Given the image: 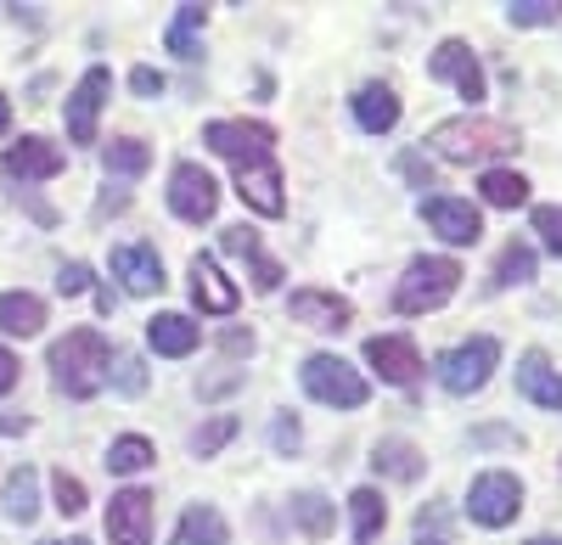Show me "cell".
Masks as SVG:
<instances>
[{
  "label": "cell",
  "instance_id": "obj_1",
  "mask_svg": "<svg viewBox=\"0 0 562 545\" xmlns=\"http://www.w3.org/2000/svg\"><path fill=\"white\" fill-rule=\"evenodd\" d=\"M428 147H434L445 163H484V158H506V152H518L524 141H518V129H512V124L467 113V118H445V124H434Z\"/></svg>",
  "mask_w": 562,
  "mask_h": 545
},
{
  "label": "cell",
  "instance_id": "obj_2",
  "mask_svg": "<svg viewBox=\"0 0 562 545\" xmlns=\"http://www.w3.org/2000/svg\"><path fill=\"white\" fill-rule=\"evenodd\" d=\"M108 360H113V349H108V338L97 327H74L68 338L52 343V372H57V388L68 399L97 394L108 383Z\"/></svg>",
  "mask_w": 562,
  "mask_h": 545
},
{
  "label": "cell",
  "instance_id": "obj_3",
  "mask_svg": "<svg viewBox=\"0 0 562 545\" xmlns=\"http://www.w3.org/2000/svg\"><path fill=\"white\" fill-rule=\"evenodd\" d=\"M456 287H461V264L456 259H411V270L400 276V287H394V309L400 315H434V309H445L450 298H456Z\"/></svg>",
  "mask_w": 562,
  "mask_h": 545
},
{
  "label": "cell",
  "instance_id": "obj_4",
  "mask_svg": "<svg viewBox=\"0 0 562 545\" xmlns=\"http://www.w3.org/2000/svg\"><path fill=\"white\" fill-rule=\"evenodd\" d=\"M299 377H304V394H310V399L338 405V411H360V405L371 399L366 377L349 366V360H338V354H310Z\"/></svg>",
  "mask_w": 562,
  "mask_h": 545
},
{
  "label": "cell",
  "instance_id": "obj_5",
  "mask_svg": "<svg viewBox=\"0 0 562 545\" xmlns=\"http://www.w3.org/2000/svg\"><path fill=\"white\" fill-rule=\"evenodd\" d=\"M467 512H473V523H484V529L518 523V512H524V484L512 478V473H479L473 489H467Z\"/></svg>",
  "mask_w": 562,
  "mask_h": 545
},
{
  "label": "cell",
  "instance_id": "obj_6",
  "mask_svg": "<svg viewBox=\"0 0 562 545\" xmlns=\"http://www.w3.org/2000/svg\"><path fill=\"white\" fill-rule=\"evenodd\" d=\"M495 360H501V343L495 338H467L461 349L439 354V383L450 394H479L495 372Z\"/></svg>",
  "mask_w": 562,
  "mask_h": 545
},
{
  "label": "cell",
  "instance_id": "obj_7",
  "mask_svg": "<svg viewBox=\"0 0 562 545\" xmlns=\"http://www.w3.org/2000/svg\"><path fill=\"white\" fill-rule=\"evenodd\" d=\"M203 141H209L220 158H231L237 169H248V163H265V158H270L276 129H270V124H248V118H220V124L203 129Z\"/></svg>",
  "mask_w": 562,
  "mask_h": 545
},
{
  "label": "cell",
  "instance_id": "obj_8",
  "mask_svg": "<svg viewBox=\"0 0 562 545\" xmlns=\"http://www.w3.org/2000/svg\"><path fill=\"white\" fill-rule=\"evenodd\" d=\"M169 208H175L180 219H192V225L214 219V208H220L214 174H209L203 163H175V174H169Z\"/></svg>",
  "mask_w": 562,
  "mask_h": 545
},
{
  "label": "cell",
  "instance_id": "obj_9",
  "mask_svg": "<svg viewBox=\"0 0 562 545\" xmlns=\"http://www.w3.org/2000/svg\"><path fill=\"white\" fill-rule=\"evenodd\" d=\"M428 79H450L461 102H484V68L467 39H439V52L428 57Z\"/></svg>",
  "mask_w": 562,
  "mask_h": 545
},
{
  "label": "cell",
  "instance_id": "obj_10",
  "mask_svg": "<svg viewBox=\"0 0 562 545\" xmlns=\"http://www.w3.org/2000/svg\"><path fill=\"white\" fill-rule=\"evenodd\" d=\"M108 90H113V73H108V68H90V73L74 84V96H68V141H74V147L97 141V118H102Z\"/></svg>",
  "mask_w": 562,
  "mask_h": 545
},
{
  "label": "cell",
  "instance_id": "obj_11",
  "mask_svg": "<svg viewBox=\"0 0 562 545\" xmlns=\"http://www.w3.org/2000/svg\"><path fill=\"white\" fill-rule=\"evenodd\" d=\"M113 276L124 282V293L147 298V293H164V259L153 242H124L113 248Z\"/></svg>",
  "mask_w": 562,
  "mask_h": 545
},
{
  "label": "cell",
  "instance_id": "obj_12",
  "mask_svg": "<svg viewBox=\"0 0 562 545\" xmlns=\"http://www.w3.org/2000/svg\"><path fill=\"white\" fill-rule=\"evenodd\" d=\"M108 534H113V545H153V495H147V489L113 495Z\"/></svg>",
  "mask_w": 562,
  "mask_h": 545
},
{
  "label": "cell",
  "instance_id": "obj_13",
  "mask_svg": "<svg viewBox=\"0 0 562 545\" xmlns=\"http://www.w3.org/2000/svg\"><path fill=\"white\" fill-rule=\"evenodd\" d=\"M422 219H428L434 231H439L445 242H456V248H473V242L484 237L479 208L461 203V197H428V203H422Z\"/></svg>",
  "mask_w": 562,
  "mask_h": 545
},
{
  "label": "cell",
  "instance_id": "obj_14",
  "mask_svg": "<svg viewBox=\"0 0 562 545\" xmlns=\"http://www.w3.org/2000/svg\"><path fill=\"white\" fill-rule=\"evenodd\" d=\"M63 163H68V152L52 147L45 135H23V141L7 152V174L12 180H52V174H63Z\"/></svg>",
  "mask_w": 562,
  "mask_h": 545
},
{
  "label": "cell",
  "instance_id": "obj_15",
  "mask_svg": "<svg viewBox=\"0 0 562 545\" xmlns=\"http://www.w3.org/2000/svg\"><path fill=\"white\" fill-rule=\"evenodd\" d=\"M293 321H304V327H315V332H344V327L355 321V309H349V298H338V293L304 287V293H293Z\"/></svg>",
  "mask_w": 562,
  "mask_h": 545
},
{
  "label": "cell",
  "instance_id": "obj_16",
  "mask_svg": "<svg viewBox=\"0 0 562 545\" xmlns=\"http://www.w3.org/2000/svg\"><path fill=\"white\" fill-rule=\"evenodd\" d=\"M237 197L248 203V208H259V214H281L288 208V197H281V169H276V158H265V163H248V169H237Z\"/></svg>",
  "mask_w": 562,
  "mask_h": 545
},
{
  "label": "cell",
  "instance_id": "obj_17",
  "mask_svg": "<svg viewBox=\"0 0 562 545\" xmlns=\"http://www.w3.org/2000/svg\"><path fill=\"white\" fill-rule=\"evenodd\" d=\"M366 360H371V366H378L389 383H400V388L422 377V354H416L411 338H371V343H366Z\"/></svg>",
  "mask_w": 562,
  "mask_h": 545
},
{
  "label": "cell",
  "instance_id": "obj_18",
  "mask_svg": "<svg viewBox=\"0 0 562 545\" xmlns=\"http://www.w3.org/2000/svg\"><path fill=\"white\" fill-rule=\"evenodd\" d=\"M192 298H198V309H209V315H231V309L243 304V293L231 287V282L220 276V264L203 259V253L192 259Z\"/></svg>",
  "mask_w": 562,
  "mask_h": 545
},
{
  "label": "cell",
  "instance_id": "obj_19",
  "mask_svg": "<svg viewBox=\"0 0 562 545\" xmlns=\"http://www.w3.org/2000/svg\"><path fill=\"white\" fill-rule=\"evenodd\" d=\"M225 253H237V259L254 264V287H259V293H276V287H281V264L259 248V231H248V225H231V231H225Z\"/></svg>",
  "mask_w": 562,
  "mask_h": 545
},
{
  "label": "cell",
  "instance_id": "obj_20",
  "mask_svg": "<svg viewBox=\"0 0 562 545\" xmlns=\"http://www.w3.org/2000/svg\"><path fill=\"white\" fill-rule=\"evenodd\" d=\"M518 394L546 405V411H562V372H551V360L535 349L524 354V366H518Z\"/></svg>",
  "mask_w": 562,
  "mask_h": 545
},
{
  "label": "cell",
  "instance_id": "obj_21",
  "mask_svg": "<svg viewBox=\"0 0 562 545\" xmlns=\"http://www.w3.org/2000/svg\"><path fill=\"white\" fill-rule=\"evenodd\" d=\"M355 118H360L366 135H389L400 124V96L389 84H360L355 90Z\"/></svg>",
  "mask_w": 562,
  "mask_h": 545
},
{
  "label": "cell",
  "instance_id": "obj_22",
  "mask_svg": "<svg viewBox=\"0 0 562 545\" xmlns=\"http://www.w3.org/2000/svg\"><path fill=\"white\" fill-rule=\"evenodd\" d=\"M147 343L158 354H169V360H186L203 343V332L192 327V315H153V321H147Z\"/></svg>",
  "mask_w": 562,
  "mask_h": 545
},
{
  "label": "cell",
  "instance_id": "obj_23",
  "mask_svg": "<svg viewBox=\"0 0 562 545\" xmlns=\"http://www.w3.org/2000/svg\"><path fill=\"white\" fill-rule=\"evenodd\" d=\"M371 467L389 473L394 484H416L422 473H428V456H422L411 439H383L378 450H371Z\"/></svg>",
  "mask_w": 562,
  "mask_h": 545
},
{
  "label": "cell",
  "instance_id": "obj_24",
  "mask_svg": "<svg viewBox=\"0 0 562 545\" xmlns=\"http://www.w3.org/2000/svg\"><path fill=\"white\" fill-rule=\"evenodd\" d=\"M45 327V304L34 293H7L0 298V332L7 338H34Z\"/></svg>",
  "mask_w": 562,
  "mask_h": 545
},
{
  "label": "cell",
  "instance_id": "obj_25",
  "mask_svg": "<svg viewBox=\"0 0 562 545\" xmlns=\"http://www.w3.org/2000/svg\"><path fill=\"white\" fill-rule=\"evenodd\" d=\"M293 523H299L310 540H326V534H333V523H338V507L326 501V495L304 489V495H293Z\"/></svg>",
  "mask_w": 562,
  "mask_h": 545
},
{
  "label": "cell",
  "instance_id": "obj_26",
  "mask_svg": "<svg viewBox=\"0 0 562 545\" xmlns=\"http://www.w3.org/2000/svg\"><path fill=\"white\" fill-rule=\"evenodd\" d=\"M225 540H231V529H225V518L214 507H186L180 545H225Z\"/></svg>",
  "mask_w": 562,
  "mask_h": 545
},
{
  "label": "cell",
  "instance_id": "obj_27",
  "mask_svg": "<svg viewBox=\"0 0 562 545\" xmlns=\"http://www.w3.org/2000/svg\"><path fill=\"white\" fill-rule=\"evenodd\" d=\"M209 23V12L203 7H175V23H169V34H164V45L175 57H186V63H198V29Z\"/></svg>",
  "mask_w": 562,
  "mask_h": 545
},
{
  "label": "cell",
  "instance_id": "obj_28",
  "mask_svg": "<svg viewBox=\"0 0 562 545\" xmlns=\"http://www.w3.org/2000/svg\"><path fill=\"white\" fill-rule=\"evenodd\" d=\"M479 192H484L490 208H524V203H529V180L512 174V169H490V174L479 180Z\"/></svg>",
  "mask_w": 562,
  "mask_h": 545
},
{
  "label": "cell",
  "instance_id": "obj_29",
  "mask_svg": "<svg viewBox=\"0 0 562 545\" xmlns=\"http://www.w3.org/2000/svg\"><path fill=\"white\" fill-rule=\"evenodd\" d=\"M349 518H355V545H371V540H378V529L389 523L383 495L378 489H355L349 495Z\"/></svg>",
  "mask_w": 562,
  "mask_h": 545
},
{
  "label": "cell",
  "instance_id": "obj_30",
  "mask_svg": "<svg viewBox=\"0 0 562 545\" xmlns=\"http://www.w3.org/2000/svg\"><path fill=\"white\" fill-rule=\"evenodd\" d=\"M524 282H535V248H524V242H506V253L495 259V276H490V287L501 293V287H524Z\"/></svg>",
  "mask_w": 562,
  "mask_h": 545
},
{
  "label": "cell",
  "instance_id": "obj_31",
  "mask_svg": "<svg viewBox=\"0 0 562 545\" xmlns=\"http://www.w3.org/2000/svg\"><path fill=\"white\" fill-rule=\"evenodd\" d=\"M158 456H153V444L140 439V433H124V439H113V450H108V473H140V467H153Z\"/></svg>",
  "mask_w": 562,
  "mask_h": 545
},
{
  "label": "cell",
  "instance_id": "obj_32",
  "mask_svg": "<svg viewBox=\"0 0 562 545\" xmlns=\"http://www.w3.org/2000/svg\"><path fill=\"white\" fill-rule=\"evenodd\" d=\"M102 163H108V174H147L153 169V147L135 141V135H124V141H113L102 152Z\"/></svg>",
  "mask_w": 562,
  "mask_h": 545
},
{
  "label": "cell",
  "instance_id": "obj_33",
  "mask_svg": "<svg viewBox=\"0 0 562 545\" xmlns=\"http://www.w3.org/2000/svg\"><path fill=\"white\" fill-rule=\"evenodd\" d=\"M7 512H12L18 523H34V512H40V478H34L29 467H18V473L7 478Z\"/></svg>",
  "mask_w": 562,
  "mask_h": 545
},
{
  "label": "cell",
  "instance_id": "obj_34",
  "mask_svg": "<svg viewBox=\"0 0 562 545\" xmlns=\"http://www.w3.org/2000/svg\"><path fill=\"white\" fill-rule=\"evenodd\" d=\"M506 23H518V29L562 23V0H512V7H506Z\"/></svg>",
  "mask_w": 562,
  "mask_h": 545
},
{
  "label": "cell",
  "instance_id": "obj_35",
  "mask_svg": "<svg viewBox=\"0 0 562 545\" xmlns=\"http://www.w3.org/2000/svg\"><path fill=\"white\" fill-rule=\"evenodd\" d=\"M231 439H237V417H214L209 428L192 433V456H214V450H225Z\"/></svg>",
  "mask_w": 562,
  "mask_h": 545
},
{
  "label": "cell",
  "instance_id": "obj_36",
  "mask_svg": "<svg viewBox=\"0 0 562 545\" xmlns=\"http://www.w3.org/2000/svg\"><path fill=\"white\" fill-rule=\"evenodd\" d=\"M108 377H113L119 394H140V388H147V366H140L135 354H113L108 360Z\"/></svg>",
  "mask_w": 562,
  "mask_h": 545
},
{
  "label": "cell",
  "instance_id": "obj_37",
  "mask_svg": "<svg viewBox=\"0 0 562 545\" xmlns=\"http://www.w3.org/2000/svg\"><path fill=\"white\" fill-rule=\"evenodd\" d=\"M52 495H57V512H63V518H79V512H85V484H79L68 467L52 473Z\"/></svg>",
  "mask_w": 562,
  "mask_h": 545
},
{
  "label": "cell",
  "instance_id": "obj_38",
  "mask_svg": "<svg viewBox=\"0 0 562 545\" xmlns=\"http://www.w3.org/2000/svg\"><path fill=\"white\" fill-rule=\"evenodd\" d=\"M535 231H540V242L562 259V203H540V208H535Z\"/></svg>",
  "mask_w": 562,
  "mask_h": 545
},
{
  "label": "cell",
  "instance_id": "obj_39",
  "mask_svg": "<svg viewBox=\"0 0 562 545\" xmlns=\"http://www.w3.org/2000/svg\"><path fill=\"white\" fill-rule=\"evenodd\" d=\"M57 293H63V298H79V293H90V264H63Z\"/></svg>",
  "mask_w": 562,
  "mask_h": 545
},
{
  "label": "cell",
  "instance_id": "obj_40",
  "mask_svg": "<svg viewBox=\"0 0 562 545\" xmlns=\"http://www.w3.org/2000/svg\"><path fill=\"white\" fill-rule=\"evenodd\" d=\"M270 439H276V450H281V456H293L304 433H299V422H293L288 411H281V417H276V428H270Z\"/></svg>",
  "mask_w": 562,
  "mask_h": 545
},
{
  "label": "cell",
  "instance_id": "obj_41",
  "mask_svg": "<svg viewBox=\"0 0 562 545\" xmlns=\"http://www.w3.org/2000/svg\"><path fill=\"white\" fill-rule=\"evenodd\" d=\"M130 90H135V96H158V90H164V73L135 68V73H130Z\"/></svg>",
  "mask_w": 562,
  "mask_h": 545
},
{
  "label": "cell",
  "instance_id": "obj_42",
  "mask_svg": "<svg viewBox=\"0 0 562 545\" xmlns=\"http://www.w3.org/2000/svg\"><path fill=\"white\" fill-rule=\"evenodd\" d=\"M400 169L416 180V186H434V163H422L416 152H405V158H400Z\"/></svg>",
  "mask_w": 562,
  "mask_h": 545
},
{
  "label": "cell",
  "instance_id": "obj_43",
  "mask_svg": "<svg viewBox=\"0 0 562 545\" xmlns=\"http://www.w3.org/2000/svg\"><path fill=\"white\" fill-rule=\"evenodd\" d=\"M18 372H23V366H18V354H12V349H0V394H12V388H18Z\"/></svg>",
  "mask_w": 562,
  "mask_h": 545
},
{
  "label": "cell",
  "instance_id": "obj_44",
  "mask_svg": "<svg viewBox=\"0 0 562 545\" xmlns=\"http://www.w3.org/2000/svg\"><path fill=\"white\" fill-rule=\"evenodd\" d=\"M220 349H225V354H248V349H254V332H225Z\"/></svg>",
  "mask_w": 562,
  "mask_h": 545
},
{
  "label": "cell",
  "instance_id": "obj_45",
  "mask_svg": "<svg viewBox=\"0 0 562 545\" xmlns=\"http://www.w3.org/2000/svg\"><path fill=\"white\" fill-rule=\"evenodd\" d=\"M479 444H518V433H506V428H484Z\"/></svg>",
  "mask_w": 562,
  "mask_h": 545
},
{
  "label": "cell",
  "instance_id": "obj_46",
  "mask_svg": "<svg viewBox=\"0 0 562 545\" xmlns=\"http://www.w3.org/2000/svg\"><path fill=\"white\" fill-rule=\"evenodd\" d=\"M18 428H29V422H23L18 411H7V417H0V433H18Z\"/></svg>",
  "mask_w": 562,
  "mask_h": 545
},
{
  "label": "cell",
  "instance_id": "obj_47",
  "mask_svg": "<svg viewBox=\"0 0 562 545\" xmlns=\"http://www.w3.org/2000/svg\"><path fill=\"white\" fill-rule=\"evenodd\" d=\"M7 129H12V102L0 96V135H7Z\"/></svg>",
  "mask_w": 562,
  "mask_h": 545
},
{
  "label": "cell",
  "instance_id": "obj_48",
  "mask_svg": "<svg viewBox=\"0 0 562 545\" xmlns=\"http://www.w3.org/2000/svg\"><path fill=\"white\" fill-rule=\"evenodd\" d=\"M45 545H90V540H45Z\"/></svg>",
  "mask_w": 562,
  "mask_h": 545
},
{
  "label": "cell",
  "instance_id": "obj_49",
  "mask_svg": "<svg viewBox=\"0 0 562 545\" xmlns=\"http://www.w3.org/2000/svg\"><path fill=\"white\" fill-rule=\"evenodd\" d=\"M529 545H562V540H529Z\"/></svg>",
  "mask_w": 562,
  "mask_h": 545
},
{
  "label": "cell",
  "instance_id": "obj_50",
  "mask_svg": "<svg viewBox=\"0 0 562 545\" xmlns=\"http://www.w3.org/2000/svg\"><path fill=\"white\" fill-rule=\"evenodd\" d=\"M416 545H439V540H416Z\"/></svg>",
  "mask_w": 562,
  "mask_h": 545
}]
</instances>
